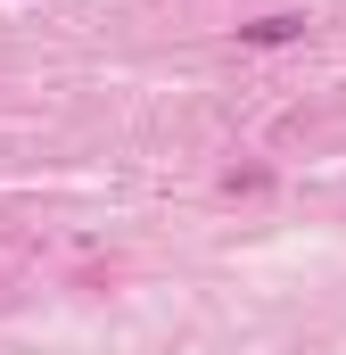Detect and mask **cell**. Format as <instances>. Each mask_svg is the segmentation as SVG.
Instances as JSON below:
<instances>
[{"label": "cell", "instance_id": "cell-1", "mask_svg": "<svg viewBox=\"0 0 346 355\" xmlns=\"http://www.w3.org/2000/svg\"><path fill=\"white\" fill-rule=\"evenodd\" d=\"M289 42H305V17H297V8H280V17H256V25H239V50H289Z\"/></svg>", "mask_w": 346, "mask_h": 355}]
</instances>
